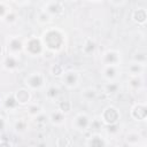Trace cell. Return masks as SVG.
Wrapping results in <instances>:
<instances>
[{
  "label": "cell",
  "mask_w": 147,
  "mask_h": 147,
  "mask_svg": "<svg viewBox=\"0 0 147 147\" xmlns=\"http://www.w3.org/2000/svg\"><path fill=\"white\" fill-rule=\"evenodd\" d=\"M5 129H6V121H5V118L2 116H0V133L3 132Z\"/></svg>",
  "instance_id": "cell-37"
},
{
  "label": "cell",
  "mask_w": 147,
  "mask_h": 147,
  "mask_svg": "<svg viewBox=\"0 0 147 147\" xmlns=\"http://www.w3.org/2000/svg\"><path fill=\"white\" fill-rule=\"evenodd\" d=\"M121 61H122L121 53L116 49H108L107 52L103 53V55L101 57V62H102L103 67H106V65H119Z\"/></svg>",
  "instance_id": "cell-7"
},
{
  "label": "cell",
  "mask_w": 147,
  "mask_h": 147,
  "mask_svg": "<svg viewBox=\"0 0 147 147\" xmlns=\"http://www.w3.org/2000/svg\"><path fill=\"white\" fill-rule=\"evenodd\" d=\"M14 127H15V131H16V132H20V133L24 132V131L28 129V122H26V119H24V118L18 119V121L15 123Z\"/></svg>",
  "instance_id": "cell-27"
},
{
  "label": "cell",
  "mask_w": 147,
  "mask_h": 147,
  "mask_svg": "<svg viewBox=\"0 0 147 147\" xmlns=\"http://www.w3.org/2000/svg\"><path fill=\"white\" fill-rule=\"evenodd\" d=\"M1 54H2V45L0 44V55H1Z\"/></svg>",
  "instance_id": "cell-39"
},
{
  "label": "cell",
  "mask_w": 147,
  "mask_h": 147,
  "mask_svg": "<svg viewBox=\"0 0 147 147\" xmlns=\"http://www.w3.org/2000/svg\"><path fill=\"white\" fill-rule=\"evenodd\" d=\"M96 96H98V91L94 87H85L82 91V98H83V100H85L87 102L95 100Z\"/></svg>",
  "instance_id": "cell-18"
},
{
  "label": "cell",
  "mask_w": 147,
  "mask_h": 147,
  "mask_svg": "<svg viewBox=\"0 0 147 147\" xmlns=\"http://www.w3.org/2000/svg\"><path fill=\"white\" fill-rule=\"evenodd\" d=\"M37 21H38V23H40V24H47V23H49V22L52 21V17H51L48 14H46L44 10H40V11L38 13Z\"/></svg>",
  "instance_id": "cell-28"
},
{
  "label": "cell",
  "mask_w": 147,
  "mask_h": 147,
  "mask_svg": "<svg viewBox=\"0 0 147 147\" xmlns=\"http://www.w3.org/2000/svg\"><path fill=\"white\" fill-rule=\"evenodd\" d=\"M142 85H144V80L141 76H130L127 80V86L130 87L131 91H138Z\"/></svg>",
  "instance_id": "cell-17"
},
{
  "label": "cell",
  "mask_w": 147,
  "mask_h": 147,
  "mask_svg": "<svg viewBox=\"0 0 147 147\" xmlns=\"http://www.w3.org/2000/svg\"><path fill=\"white\" fill-rule=\"evenodd\" d=\"M90 123H91V118L86 113H78L72 121V127L76 131L79 132H84L86 130L90 129Z\"/></svg>",
  "instance_id": "cell-5"
},
{
  "label": "cell",
  "mask_w": 147,
  "mask_h": 147,
  "mask_svg": "<svg viewBox=\"0 0 147 147\" xmlns=\"http://www.w3.org/2000/svg\"><path fill=\"white\" fill-rule=\"evenodd\" d=\"M48 119L51 121V123H52L53 125H55V126H61V125H63L64 122H65V116H64V114H62L60 110H55V111H53V113L49 115Z\"/></svg>",
  "instance_id": "cell-16"
},
{
  "label": "cell",
  "mask_w": 147,
  "mask_h": 147,
  "mask_svg": "<svg viewBox=\"0 0 147 147\" xmlns=\"http://www.w3.org/2000/svg\"><path fill=\"white\" fill-rule=\"evenodd\" d=\"M3 103H5V107H6L7 109H9V110H14V109H16V108L18 107V103H17V101H16L14 94L7 95V96L5 98Z\"/></svg>",
  "instance_id": "cell-22"
},
{
  "label": "cell",
  "mask_w": 147,
  "mask_h": 147,
  "mask_svg": "<svg viewBox=\"0 0 147 147\" xmlns=\"http://www.w3.org/2000/svg\"><path fill=\"white\" fill-rule=\"evenodd\" d=\"M3 21L6 22V23H8V24H13V23H15L16 21H17V14H16V11H14L13 9L6 15V17L3 18Z\"/></svg>",
  "instance_id": "cell-32"
},
{
  "label": "cell",
  "mask_w": 147,
  "mask_h": 147,
  "mask_svg": "<svg viewBox=\"0 0 147 147\" xmlns=\"http://www.w3.org/2000/svg\"><path fill=\"white\" fill-rule=\"evenodd\" d=\"M40 39L44 48L51 52H59L65 44V33L63 30L56 26H51L42 32Z\"/></svg>",
  "instance_id": "cell-1"
},
{
  "label": "cell",
  "mask_w": 147,
  "mask_h": 147,
  "mask_svg": "<svg viewBox=\"0 0 147 147\" xmlns=\"http://www.w3.org/2000/svg\"><path fill=\"white\" fill-rule=\"evenodd\" d=\"M100 119H101L102 124H105V125L117 124L118 121L121 119V113H119L118 108L110 105V106H107L106 108H103V110L101 111V115H100Z\"/></svg>",
  "instance_id": "cell-3"
},
{
  "label": "cell",
  "mask_w": 147,
  "mask_h": 147,
  "mask_svg": "<svg viewBox=\"0 0 147 147\" xmlns=\"http://www.w3.org/2000/svg\"><path fill=\"white\" fill-rule=\"evenodd\" d=\"M72 109V105L70 102V100H61L59 102V107H57V110H60L62 114H69Z\"/></svg>",
  "instance_id": "cell-24"
},
{
  "label": "cell",
  "mask_w": 147,
  "mask_h": 147,
  "mask_svg": "<svg viewBox=\"0 0 147 147\" xmlns=\"http://www.w3.org/2000/svg\"><path fill=\"white\" fill-rule=\"evenodd\" d=\"M145 71V65L139 64V63H131L127 68V72L130 74V76H141Z\"/></svg>",
  "instance_id": "cell-20"
},
{
  "label": "cell",
  "mask_w": 147,
  "mask_h": 147,
  "mask_svg": "<svg viewBox=\"0 0 147 147\" xmlns=\"http://www.w3.org/2000/svg\"><path fill=\"white\" fill-rule=\"evenodd\" d=\"M118 90V85L116 84V82H113V83H107V85L105 86V93L106 94H111V93H115L117 92Z\"/></svg>",
  "instance_id": "cell-31"
},
{
  "label": "cell",
  "mask_w": 147,
  "mask_h": 147,
  "mask_svg": "<svg viewBox=\"0 0 147 147\" xmlns=\"http://www.w3.org/2000/svg\"><path fill=\"white\" fill-rule=\"evenodd\" d=\"M108 3L111 5V6H119V7H122V6H125L127 3V1H109Z\"/></svg>",
  "instance_id": "cell-36"
},
{
  "label": "cell",
  "mask_w": 147,
  "mask_h": 147,
  "mask_svg": "<svg viewBox=\"0 0 147 147\" xmlns=\"http://www.w3.org/2000/svg\"><path fill=\"white\" fill-rule=\"evenodd\" d=\"M10 10H11V8H10V6L8 5V2L1 1V2H0V20L3 21V18L6 17V15H7Z\"/></svg>",
  "instance_id": "cell-30"
},
{
  "label": "cell",
  "mask_w": 147,
  "mask_h": 147,
  "mask_svg": "<svg viewBox=\"0 0 147 147\" xmlns=\"http://www.w3.org/2000/svg\"><path fill=\"white\" fill-rule=\"evenodd\" d=\"M14 96L18 103V106H25V105H29L30 101H31V91L26 87H22V88H18L15 93H14Z\"/></svg>",
  "instance_id": "cell-11"
},
{
  "label": "cell",
  "mask_w": 147,
  "mask_h": 147,
  "mask_svg": "<svg viewBox=\"0 0 147 147\" xmlns=\"http://www.w3.org/2000/svg\"><path fill=\"white\" fill-rule=\"evenodd\" d=\"M125 141L132 147V146H137V145H139L140 144V141H141V136L138 133V132H136V131H130L129 133H126V136H125Z\"/></svg>",
  "instance_id": "cell-19"
},
{
  "label": "cell",
  "mask_w": 147,
  "mask_h": 147,
  "mask_svg": "<svg viewBox=\"0 0 147 147\" xmlns=\"http://www.w3.org/2000/svg\"><path fill=\"white\" fill-rule=\"evenodd\" d=\"M23 49L30 56H39V55H41L44 53V49L45 48L42 46L41 39L38 38V37H36V36H32V37L28 38L24 41Z\"/></svg>",
  "instance_id": "cell-2"
},
{
  "label": "cell",
  "mask_w": 147,
  "mask_h": 147,
  "mask_svg": "<svg viewBox=\"0 0 147 147\" xmlns=\"http://www.w3.org/2000/svg\"><path fill=\"white\" fill-rule=\"evenodd\" d=\"M62 78V83L65 87L68 88H75L78 86L79 82H80V74L76 70H68L64 71Z\"/></svg>",
  "instance_id": "cell-6"
},
{
  "label": "cell",
  "mask_w": 147,
  "mask_h": 147,
  "mask_svg": "<svg viewBox=\"0 0 147 147\" xmlns=\"http://www.w3.org/2000/svg\"><path fill=\"white\" fill-rule=\"evenodd\" d=\"M51 72H52V75L55 76V77H62L63 74H64V68H63L62 64L57 63V64H54V65L51 68Z\"/></svg>",
  "instance_id": "cell-29"
},
{
  "label": "cell",
  "mask_w": 147,
  "mask_h": 147,
  "mask_svg": "<svg viewBox=\"0 0 147 147\" xmlns=\"http://www.w3.org/2000/svg\"><path fill=\"white\" fill-rule=\"evenodd\" d=\"M46 82V77L41 71H32L30 72L26 77H25V85L26 88L31 90H39L45 85Z\"/></svg>",
  "instance_id": "cell-4"
},
{
  "label": "cell",
  "mask_w": 147,
  "mask_h": 147,
  "mask_svg": "<svg viewBox=\"0 0 147 147\" xmlns=\"http://www.w3.org/2000/svg\"><path fill=\"white\" fill-rule=\"evenodd\" d=\"M94 49H95V44H94V41L91 40V39H87V40L85 41L84 46H83V52H84V54H85V55H91V54L94 52Z\"/></svg>",
  "instance_id": "cell-25"
},
{
  "label": "cell",
  "mask_w": 147,
  "mask_h": 147,
  "mask_svg": "<svg viewBox=\"0 0 147 147\" xmlns=\"http://www.w3.org/2000/svg\"><path fill=\"white\" fill-rule=\"evenodd\" d=\"M130 116L138 122H142L147 117V107L145 103H136L131 110H130Z\"/></svg>",
  "instance_id": "cell-10"
},
{
  "label": "cell",
  "mask_w": 147,
  "mask_h": 147,
  "mask_svg": "<svg viewBox=\"0 0 147 147\" xmlns=\"http://www.w3.org/2000/svg\"><path fill=\"white\" fill-rule=\"evenodd\" d=\"M87 147H106V140L101 134L94 133L88 138Z\"/></svg>",
  "instance_id": "cell-15"
},
{
  "label": "cell",
  "mask_w": 147,
  "mask_h": 147,
  "mask_svg": "<svg viewBox=\"0 0 147 147\" xmlns=\"http://www.w3.org/2000/svg\"><path fill=\"white\" fill-rule=\"evenodd\" d=\"M131 18L138 25H145L146 21H147V11H146V9L144 7H138V8L133 9V11L131 14Z\"/></svg>",
  "instance_id": "cell-13"
},
{
  "label": "cell",
  "mask_w": 147,
  "mask_h": 147,
  "mask_svg": "<svg viewBox=\"0 0 147 147\" xmlns=\"http://www.w3.org/2000/svg\"><path fill=\"white\" fill-rule=\"evenodd\" d=\"M119 71V65H106L102 69V77L108 83H113L118 77Z\"/></svg>",
  "instance_id": "cell-12"
},
{
  "label": "cell",
  "mask_w": 147,
  "mask_h": 147,
  "mask_svg": "<svg viewBox=\"0 0 147 147\" xmlns=\"http://www.w3.org/2000/svg\"><path fill=\"white\" fill-rule=\"evenodd\" d=\"M0 140H1V139H0Z\"/></svg>",
  "instance_id": "cell-41"
},
{
  "label": "cell",
  "mask_w": 147,
  "mask_h": 147,
  "mask_svg": "<svg viewBox=\"0 0 147 147\" xmlns=\"http://www.w3.org/2000/svg\"><path fill=\"white\" fill-rule=\"evenodd\" d=\"M47 119H48V117L44 114V111H42L40 115H38V116L34 117V122H36L37 124H44V123L47 122Z\"/></svg>",
  "instance_id": "cell-34"
},
{
  "label": "cell",
  "mask_w": 147,
  "mask_h": 147,
  "mask_svg": "<svg viewBox=\"0 0 147 147\" xmlns=\"http://www.w3.org/2000/svg\"><path fill=\"white\" fill-rule=\"evenodd\" d=\"M20 64V60H18V55H13V54H8L2 62V65L6 70H15Z\"/></svg>",
  "instance_id": "cell-14"
},
{
  "label": "cell",
  "mask_w": 147,
  "mask_h": 147,
  "mask_svg": "<svg viewBox=\"0 0 147 147\" xmlns=\"http://www.w3.org/2000/svg\"><path fill=\"white\" fill-rule=\"evenodd\" d=\"M0 147H13V145L7 140H0Z\"/></svg>",
  "instance_id": "cell-38"
},
{
  "label": "cell",
  "mask_w": 147,
  "mask_h": 147,
  "mask_svg": "<svg viewBox=\"0 0 147 147\" xmlns=\"http://www.w3.org/2000/svg\"><path fill=\"white\" fill-rule=\"evenodd\" d=\"M23 46L24 42L22 41V39L18 36H14L10 37L7 41V49H8V54H13V55H18V53L21 51H23Z\"/></svg>",
  "instance_id": "cell-9"
},
{
  "label": "cell",
  "mask_w": 147,
  "mask_h": 147,
  "mask_svg": "<svg viewBox=\"0 0 147 147\" xmlns=\"http://www.w3.org/2000/svg\"><path fill=\"white\" fill-rule=\"evenodd\" d=\"M28 115L31 116V117H36L38 115H40L42 113V107L40 105H37V103H29L28 105Z\"/></svg>",
  "instance_id": "cell-21"
},
{
  "label": "cell",
  "mask_w": 147,
  "mask_h": 147,
  "mask_svg": "<svg viewBox=\"0 0 147 147\" xmlns=\"http://www.w3.org/2000/svg\"><path fill=\"white\" fill-rule=\"evenodd\" d=\"M102 122H101V119H100V117L99 118H93V119H91V123H90V129L92 130H99V129H101L102 127Z\"/></svg>",
  "instance_id": "cell-33"
},
{
  "label": "cell",
  "mask_w": 147,
  "mask_h": 147,
  "mask_svg": "<svg viewBox=\"0 0 147 147\" xmlns=\"http://www.w3.org/2000/svg\"><path fill=\"white\" fill-rule=\"evenodd\" d=\"M146 61H147V54L145 51H137L134 53V55H133V62L134 63H139V64L145 65Z\"/></svg>",
  "instance_id": "cell-23"
},
{
  "label": "cell",
  "mask_w": 147,
  "mask_h": 147,
  "mask_svg": "<svg viewBox=\"0 0 147 147\" xmlns=\"http://www.w3.org/2000/svg\"><path fill=\"white\" fill-rule=\"evenodd\" d=\"M41 10H44L46 14H48L53 18V17H56L63 13L64 6L61 1H48L44 5Z\"/></svg>",
  "instance_id": "cell-8"
},
{
  "label": "cell",
  "mask_w": 147,
  "mask_h": 147,
  "mask_svg": "<svg viewBox=\"0 0 147 147\" xmlns=\"http://www.w3.org/2000/svg\"><path fill=\"white\" fill-rule=\"evenodd\" d=\"M106 127H107V132H108L109 134H115V133H117V132H118V127H119V124L117 123V124L106 125Z\"/></svg>",
  "instance_id": "cell-35"
},
{
  "label": "cell",
  "mask_w": 147,
  "mask_h": 147,
  "mask_svg": "<svg viewBox=\"0 0 147 147\" xmlns=\"http://www.w3.org/2000/svg\"><path fill=\"white\" fill-rule=\"evenodd\" d=\"M132 147H142V146H139V145H137V146H132Z\"/></svg>",
  "instance_id": "cell-40"
},
{
  "label": "cell",
  "mask_w": 147,
  "mask_h": 147,
  "mask_svg": "<svg viewBox=\"0 0 147 147\" xmlns=\"http://www.w3.org/2000/svg\"><path fill=\"white\" fill-rule=\"evenodd\" d=\"M59 88L57 87H55V86H49L48 88H47V91H46V96H47V99L49 100V101H53V100H55L57 96H59Z\"/></svg>",
  "instance_id": "cell-26"
}]
</instances>
